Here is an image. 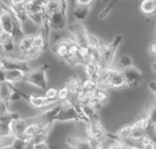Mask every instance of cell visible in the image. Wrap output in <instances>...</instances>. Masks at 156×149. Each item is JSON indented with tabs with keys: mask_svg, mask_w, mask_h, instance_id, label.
I'll return each instance as SVG.
<instances>
[{
	"mask_svg": "<svg viewBox=\"0 0 156 149\" xmlns=\"http://www.w3.org/2000/svg\"><path fill=\"white\" fill-rule=\"evenodd\" d=\"M47 70L48 65L45 64L31 68L26 73L23 83L31 85L39 89L45 90L48 88Z\"/></svg>",
	"mask_w": 156,
	"mask_h": 149,
	"instance_id": "6da1fadb",
	"label": "cell"
},
{
	"mask_svg": "<svg viewBox=\"0 0 156 149\" xmlns=\"http://www.w3.org/2000/svg\"><path fill=\"white\" fill-rule=\"evenodd\" d=\"M123 42V37L121 35H117L114 37L111 42L109 43H101L99 46V50L102 54L104 66H111L113 65L118 49L121 42Z\"/></svg>",
	"mask_w": 156,
	"mask_h": 149,
	"instance_id": "7a4b0ae2",
	"label": "cell"
},
{
	"mask_svg": "<svg viewBox=\"0 0 156 149\" xmlns=\"http://www.w3.org/2000/svg\"><path fill=\"white\" fill-rule=\"evenodd\" d=\"M122 72L124 74V78L126 81V86H125L126 89H136L141 85L144 78L142 72L139 68L133 65L131 67L122 70Z\"/></svg>",
	"mask_w": 156,
	"mask_h": 149,
	"instance_id": "3957f363",
	"label": "cell"
},
{
	"mask_svg": "<svg viewBox=\"0 0 156 149\" xmlns=\"http://www.w3.org/2000/svg\"><path fill=\"white\" fill-rule=\"evenodd\" d=\"M86 132L87 133V137L92 142H102L108 133L98 118L87 122Z\"/></svg>",
	"mask_w": 156,
	"mask_h": 149,
	"instance_id": "277c9868",
	"label": "cell"
},
{
	"mask_svg": "<svg viewBox=\"0 0 156 149\" xmlns=\"http://www.w3.org/2000/svg\"><path fill=\"white\" fill-rule=\"evenodd\" d=\"M70 38L79 45H86L89 32L82 22H73L68 26Z\"/></svg>",
	"mask_w": 156,
	"mask_h": 149,
	"instance_id": "5b68a950",
	"label": "cell"
},
{
	"mask_svg": "<svg viewBox=\"0 0 156 149\" xmlns=\"http://www.w3.org/2000/svg\"><path fill=\"white\" fill-rule=\"evenodd\" d=\"M21 97L22 99H24L28 104L31 107H33L34 109L37 110H41L45 111L47 109H49L50 107H51L52 105H54L55 103H51L45 97L44 95H35V94H25L22 91H20Z\"/></svg>",
	"mask_w": 156,
	"mask_h": 149,
	"instance_id": "8992f818",
	"label": "cell"
},
{
	"mask_svg": "<svg viewBox=\"0 0 156 149\" xmlns=\"http://www.w3.org/2000/svg\"><path fill=\"white\" fill-rule=\"evenodd\" d=\"M14 21L15 18L12 12L4 2V6L0 11V31L10 33L12 35L14 31Z\"/></svg>",
	"mask_w": 156,
	"mask_h": 149,
	"instance_id": "52a82bcc",
	"label": "cell"
},
{
	"mask_svg": "<svg viewBox=\"0 0 156 149\" xmlns=\"http://www.w3.org/2000/svg\"><path fill=\"white\" fill-rule=\"evenodd\" d=\"M126 81L122 70L118 67L111 65L109 66V81H108V89H120L125 88Z\"/></svg>",
	"mask_w": 156,
	"mask_h": 149,
	"instance_id": "ba28073f",
	"label": "cell"
},
{
	"mask_svg": "<svg viewBox=\"0 0 156 149\" xmlns=\"http://www.w3.org/2000/svg\"><path fill=\"white\" fill-rule=\"evenodd\" d=\"M145 135L146 132L142 127L141 118H139L138 120L130 123V136L129 141L127 143V144H139V143Z\"/></svg>",
	"mask_w": 156,
	"mask_h": 149,
	"instance_id": "9c48e42d",
	"label": "cell"
},
{
	"mask_svg": "<svg viewBox=\"0 0 156 149\" xmlns=\"http://www.w3.org/2000/svg\"><path fill=\"white\" fill-rule=\"evenodd\" d=\"M71 38H62L59 39L56 42L53 43L52 45V51L54 54L60 58L61 60L64 61L68 58V52H69V45L71 42Z\"/></svg>",
	"mask_w": 156,
	"mask_h": 149,
	"instance_id": "30bf717a",
	"label": "cell"
},
{
	"mask_svg": "<svg viewBox=\"0 0 156 149\" xmlns=\"http://www.w3.org/2000/svg\"><path fill=\"white\" fill-rule=\"evenodd\" d=\"M26 73V71L21 69L4 70V81L12 86H16L19 83L24 82Z\"/></svg>",
	"mask_w": 156,
	"mask_h": 149,
	"instance_id": "8fae6325",
	"label": "cell"
},
{
	"mask_svg": "<svg viewBox=\"0 0 156 149\" xmlns=\"http://www.w3.org/2000/svg\"><path fill=\"white\" fill-rule=\"evenodd\" d=\"M66 144L71 149H92L93 142L88 137L70 136L66 139Z\"/></svg>",
	"mask_w": 156,
	"mask_h": 149,
	"instance_id": "7c38bea8",
	"label": "cell"
},
{
	"mask_svg": "<svg viewBox=\"0 0 156 149\" xmlns=\"http://www.w3.org/2000/svg\"><path fill=\"white\" fill-rule=\"evenodd\" d=\"M104 149H127L128 144L120 141L116 134L107 133L106 137L102 140Z\"/></svg>",
	"mask_w": 156,
	"mask_h": 149,
	"instance_id": "4fadbf2b",
	"label": "cell"
},
{
	"mask_svg": "<svg viewBox=\"0 0 156 149\" xmlns=\"http://www.w3.org/2000/svg\"><path fill=\"white\" fill-rule=\"evenodd\" d=\"M41 126V122H30L26 128L24 129L22 134L19 137L20 138L25 144L31 142L32 138L37 134V133L40 131Z\"/></svg>",
	"mask_w": 156,
	"mask_h": 149,
	"instance_id": "5bb4252c",
	"label": "cell"
},
{
	"mask_svg": "<svg viewBox=\"0 0 156 149\" xmlns=\"http://www.w3.org/2000/svg\"><path fill=\"white\" fill-rule=\"evenodd\" d=\"M32 119L33 118H22L20 116L14 119L11 122V133L14 134L17 138H19L22 134L26 126L31 122Z\"/></svg>",
	"mask_w": 156,
	"mask_h": 149,
	"instance_id": "9a60e30c",
	"label": "cell"
},
{
	"mask_svg": "<svg viewBox=\"0 0 156 149\" xmlns=\"http://www.w3.org/2000/svg\"><path fill=\"white\" fill-rule=\"evenodd\" d=\"M0 45L4 50V53H9L15 52L16 43L13 36L10 33L0 31Z\"/></svg>",
	"mask_w": 156,
	"mask_h": 149,
	"instance_id": "2e32d148",
	"label": "cell"
},
{
	"mask_svg": "<svg viewBox=\"0 0 156 149\" xmlns=\"http://www.w3.org/2000/svg\"><path fill=\"white\" fill-rule=\"evenodd\" d=\"M92 6H81L74 4V8L73 9V17L77 22H84L90 15Z\"/></svg>",
	"mask_w": 156,
	"mask_h": 149,
	"instance_id": "e0dca14e",
	"label": "cell"
},
{
	"mask_svg": "<svg viewBox=\"0 0 156 149\" xmlns=\"http://www.w3.org/2000/svg\"><path fill=\"white\" fill-rule=\"evenodd\" d=\"M64 86L68 89L70 95L74 97L82 89V80L77 76H72L66 80Z\"/></svg>",
	"mask_w": 156,
	"mask_h": 149,
	"instance_id": "ac0fdd59",
	"label": "cell"
},
{
	"mask_svg": "<svg viewBox=\"0 0 156 149\" xmlns=\"http://www.w3.org/2000/svg\"><path fill=\"white\" fill-rule=\"evenodd\" d=\"M48 41L46 40L45 38V35L43 33V31L40 29L39 31H37L36 33L33 34V37H32V45H33V48L38 50V51H41V52H44L45 49L47 48L48 46Z\"/></svg>",
	"mask_w": 156,
	"mask_h": 149,
	"instance_id": "d6986e66",
	"label": "cell"
},
{
	"mask_svg": "<svg viewBox=\"0 0 156 149\" xmlns=\"http://www.w3.org/2000/svg\"><path fill=\"white\" fill-rule=\"evenodd\" d=\"M140 12L147 17L156 14V0H141L140 4Z\"/></svg>",
	"mask_w": 156,
	"mask_h": 149,
	"instance_id": "ffe728a7",
	"label": "cell"
},
{
	"mask_svg": "<svg viewBox=\"0 0 156 149\" xmlns=\"http://www.w3.org/2000/svg\"><path fill=\"white\" fill-rule=\"evenodd\" d=\"M83 66H84V70H85L87 78H90V79L96 80L97 78H98V74L99 73V70L101 68L97 64H95L92 61L87 62Z\"/></svg>",
	"mask_w": 156,
	"mask_h": 149,
	"instance_id": "44dd1931",
	"label": "cell"
},
{
	"mask_svg": "<svg viewBox=\"0 0 156 149\" xmlns=\"http://www.w3.org/2000/svg\"><path fill=\"white\" fill-rule=\"evenodd\" d=\"M134 64H133L132 57L130 55H129V54H121L117 59V65H116V67H118L120 70L127 69V68L131 67Z\"/></svg>",
	"mask_w": 156,
	"mask_h": 149,
	"instance_id": "7402d4cb",
	"label": "cell"
},
{
	"mask_svg": "<svg viewBox=\"0 0 156 149\" xmlns=\"http://www.w3.org/2000/svg\"><path fill=\"white\" fill-rule=\"evenodd\" d=\"M115 134L120 141L127 144L129 141V136H130V123L121 126Z\"/></svg>",
	"mask_w": 156,
	"mask_h": 149,
	"instance_id": "603a6c76",
	"label": "cell"
},
{
	"mask_svg": "<svg viewBox=\"0 0 156 149\" xmlns=\"http://www.w3.org/2000/svg\"><path fill=\"white\" fill-rule=\"evenodd\" d=\"M16 139L17 137L12 133L2 135L1 138H0V149H10Z\"/></svg>",
	"mask_w": 156,
	"mask_h": 149,
	"instance_id": "cb8c5ba5",
	"label": "cell"
},
{
	"mask_svg": "<svg viewBox=\"0 0 156 149\" xmlns=\"http://www.w3.org/2000/svg\"><path fill=\"white\" fill-rule=\"evenodd\" d=\"M119 1H120V0H110V2L108 3L106 5V7L103 9H101V11L98 13V19H100V20L107 19L112 12L115 6L119 3Z\"/></svg>",
	"mask_w": 156,
	"mask_h": 149,
	"instance_id": "d4e9b609",
	"label": "cell"
},
{
	"mask_svg": "<svg viewBox=\"0 0 156 149\" xmlns=\"http://www.w3.org/2000/svg\"><path fill=\"white\" fill-rule=\"evenodd\" d=\"M44 97L51 103H57L58 102V89L54 87H48L45 89Z\"/></svg>",
	"mask_w": 156,
	"mask_h": 149,
	"instance_id": "484cf974",
	"label": "cell"
},
{
	"mask_svg": "<svg viewBox=\"0 0 156 149\" xmlns=\"http://www.w3.org/2000/svg\"><path fill=\"white\" fill-rule=\"evenodd\" d=\"M139 146L140 149H156V143L149 136L145 135L139 143Z\"/></svg>",
	"mask_w": 156,
	"mask_h": 149,
	"instance_id": "4316f807",
	"label": "cell"
},
{
	"mask_svg": "<svg viewBox=\"0 0 156 149\" xmlns=\"http://www.w3.org/2000/svg\"><path fill=\"white\" fill-rule=\"evenodd\" d=\"M98 84L96 80L90 79V78H86L84 81H82V89L85 91H89V90H96L98 89Z\"/></svg>",
	"mask_w": 156,
	"mask_h": 149,
	"instance_id": "83f0119b",
	"label": "cell"
},
{
	"mask_svg": "<svg viewBox=\"0 0 156 149\" xmlns=\"http://www.w3.org/2000/svg\"><path fill=\"white\" fill-rule=\"evenodd\" d=\"M96 100L105 105L107 101L108 100V94L107 90L102 89H98L96 92Z\"/></svg>",
	"mask_w": 156,
	"mask_h": 149,
	"instance_id": "f1b7e54d",
	"label": "cell"
},
{
	"mask_svg": "<svg viewBox=\"0 0 156 149\" xmlns=\"http://www.w3.org/2000/svg\"><path fill=\"white\" fill-rule=\"evenodd\" d=\"M101 44L100 40L94 34H88L87 37V45L90 48H99Z\"/></svg>",
	"mask_w": 156,
	"mask_h": 149,
	"instance_id": "f546056e",
	"label": "cell"
},
{
	"mask_svg": "<svg viewBox=\"0 0 156 149\" xmlns=\"http://www.w3.org/2000/svg\"><path fill=\"white\" fill-rule=\"evenodd\" d=\"M69 90L65 86H62V88L58 89V102H62L69 100Z\"/></svg>",
	"mask_w": 156,
	"mask_h": 149,
	"instance_id": "4dcf8cb0",
	"label": "cell"
},
{
	"mask_svg": "<svg viewBox=\"0 0 156 149\" xmlns=\"http://www.w3.org/2000/svg\"><path fill=\"white\" fill-rule=\"evenodd\" d=\"M74 99H75V104H86L88 102L87 92L83 89H81L74 96Z\"/></svg>",
	"mask_w": 156,
	"mask_h": 149,
	"instance_id": "1f68e13d",
	"label": "cell"
},
{
	"mask_svg": "<svg viewBox=\"0 0 156 149\" xmlns=\"http://www.w3.org/2000/svg\"><path fill=\"white\" fill-rule=\"evenodd\" d=\"M29 0H8L7 5L9 7H22L27 4Z\"/></svg>",
	"mask_w": 156,
	"mask_h": 149,
	"instance_id": "d6a6232c",
	"label": "cell"
},
{
	"mask_svg": "<svg viewBox=\"0 0 156 149\" xmlns=\"http://www.w3.org/2000/svg\"><path fill=\"white\" fill-rule=\"evenodd\" d=\"M88 104L97 111V112H98L99 111H101L103 108H104V104L103 103H101V102H99V101H98L97 100H91V101H88Z\"/></svg>",
	"mask_w": 156,
	"mask_h": 149,
	"instance_id": "836d02e7",
	"label": "cell"
},
{
	"mask_svg": "<svg viewBox=\"0 0 156 149\" xmlns=\"http://www.w3.org/2000/svg\"><path fill=\"white\" fill-rule=\"evenodd\" d=\"M32 145H33V149H50V146H49L47 141L35 143V144H32Z\"/></svg>",
	"mask_w": 156,
	"mask_h": 149,
	"instance_id": "e575fe53",
	"label": "cell"
},
{
	"mask_svg": "<svg viewBox=\"0 0 156 149\" xmlns=\"http://www.w3.org/2000/svg\"><path fill=\"white\" fill-rule=\"evenodd\" d=\"M95 0H74V4L81 6H92Z\"/></svg>",
	"mask_w": 156,
	"mask_h": 149,
	"instance_id": "d590c367",
	"label": "cell"
},
{
	"mask_svg": "<svg viewBox=\"0 0 156 149\" xmlns=\"http://www.w3.org/2000/svg\"><path fill=\"white\" fill-rule=\"evenodd\" d=\"M148 88L151 91V93L153 94V96L155 98V100H156V81L155 80L150 81L148 83Z\"/></svg>",
	"mask_w": 156,
	"mask_h": 149,
	"instance_id": "8d00e7d4",
	"label": "cell"
},
{
	"mask_svg": "<svg viewBox=\"0 0 156 149\" xmlns=\"http://www.w3.org/2000/svg\"><path fill=\"white\" fill-rule=\"evenodd\" d=\"M61 4L62 10L68 15V0H58Z\"/></svg>",
	"mask_w": 156,
	"mask_h": 149,
	"instance_id": "74e56055",
	"label": "cell"
},
{
	"mask_svg": "<svg viewBox=\"0 0 156 149\" xmlns=\"http://www.w3.org/2000/svg\"><path fill=\"white\" fill-rule=\"evenodd\" d=\"M149 53L151 55L156 57V41L151 42L150 45H149Z\"/></svg>",
	"mask_w": 156,
	"mask_h": 149,
	"instance_id": "f35d334b",
	"label": "cell"
},
{
	"mask_svg": "<svg viewBox=\"0 0 156 149\" xmlns=\"http://www.w3.org/2000/svg\"><path fill=\"white\" fill-rule=\"evenodd\" d=\"M92 149H104L102 142H93Z\"/></svg>",
	"mask_w": 156,
	"mask_h": 149,
	"instance_id": "ab89813d",
	"label": "cell"
},
{
	"mask_svg": "<svg viewBox=\"0 0 156 149\" xmlns=\"http://www.w3.org/2000/svg\"><path fill=\"white\" fill-rule=\"evenodd\" d=\"M24 149H33V145H32V143L30 142V143H26L25 145H24Z\"/></svg>",
	"mask_w": 156,
	"mask_h": 149,
	"instance_id": "60d3db41",
	"label": "cell"
},
{
	"mask_svg": "<svg viewBox=\"0 0 156 149\" xmlns=\"http://www.w3.org/2000/svg\"><path fill=\"white\" fill-rule=\"evenodd\" d=\"M151 68H152V70L156 73V57H155L154 62H153V63H152V64H151Z\"/></svg>",
	"mask_w": 156,
	"mask_h": 149,
	"instance_id": "b9f144b4",
	"label": "cell"
},
{
	"mask_svg": "<svg viewBox=\"0 0 156 149\" xmlns=\"http://www.w3.org/2000/svg\"><path fill=\"white\" fill-rule=\"evenodd\" d=\"M3 70V64H2V58L0 57V71Z\"/></svg>",
	"mask_w": 156,
	"mask_h": 149,
	"instance_id": "7bdbcfd3",
	"label": "cell"
},
{
	"mask_svg": "<svg viewBox=\"0 0 156 149\" xmlns=\"http://www.w3.org/2000/svg\"><path fill=\"white\" fill-rule=\"evenodd\" d=\"M3 6H4V2L2 1V0H0V11H1V9H2V8H3Z\"/></svg>",
	"mask_w": 156,
	"mask_h": 149,
	"instance_id": "ee69618b",
	"label": "cell"
}]
</instances>
